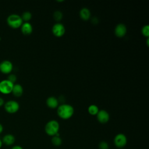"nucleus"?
Segmentation results:
<instances>
[{
  "label": "nucleus",
  "instance_id": "obj_22",
  "mask_svg": "<svg viewBox=\"0 0 149 149\" xmlns=\"http://www.w3.org/2000/svg\"><path fill=\"white\" fill-rule=\"evenodd\" d=\"M16 79H17V77L16 76L15 74H10L8 76V80L9 81H10V82H12V83H15V81H16Z\"/></svg>",
  "mask_w": 149,
  "mask_h": 149
},
{
  "label": "nucleus",
  "instance_id": "obj_28",
  "mask_svg": "<svg viewBox=\"0 0 149 149\" xmlns=\"http://www.w3.org/2000/svg\"><path fill=\"white\" fill-rule=\"evenodd\" d=\"M148 41H149V40H148V38H147V46H148V45H149Z\"/></svg>",
  "mask_w": 149,
  "mask_h": 149
},
{
  "label": "nucleus",
  "instance_id": "obj_13",
  "mask_svg": "<svg viewBox=\"0 0 149 149\" xmlns=\"http://www.w3.org/2000/svg\"><path fill=\"white\" fill-rule=\"evenodd\" d=\"M23 92V88L22 86L19 84H14L12 93L16 97H20Z\"/></svg>",
  "mask_w": 149,
  "mask_h": 149
},
{
  "label": "nucleus",
  "instance_id": "obj_9",
  "mask_svg": "<svg viewBox=\"0 0 149 149\" xmlns=\"http://www.w3.org/2000/svg\"><path fill=\"white\" fill-rule=\"evenodd\" d=\"M98 121L102 124L106 123L109 119V115L105 110H100L97 114Z\"/></svg>",
  "mask_w": 149,
  "mask_h": 149
},
{
  "label": "nucleus",
  "instance_id": "obj_16",
  "mask_svg": "<svg viewBox=\"0 0 149 149\" xmlns=\"http://www.w3.org/2000/svg\"><path fill=\"white\" fill-rule=\"evenodd\" d=\"M51 143L54 146L58 147L62 144V140L60 137V136H52V137L51 139Z\"/></svg>",
  "mask_w": 149,
  "mask_h": 149
},
{
  "label": "nucleus",
  "instance_id": "obj_8",
  "mask_svg": "<svg viewBox=\"0 0 149 149\" xmlns=\"http://www.w3.org/2000/svg\"><path fill=\"white\" fill-rule=\"evenodd\" d=\"M52 31L55 36L60 37L65 34V28L62 24L58 23L53 26L52 28Z\"/></svg>",
  "mask_w": 149,
  "mask_h": 149
},
{
  "label": "nucleus",
  "instance_id": "obj_14",
  "mask_svg": "<svg viewBox=\"0 0 149 149\" xmlns=\"http://www.w3.org/2000/svg\"><path fill=\"white\" fill-rule=\"evenodd\" d=\"M47 105L50 108L54 109L56 108L58 105V101L54 97H49L47 98L46 101Z\"/></svg>",
  "mask_w": 149,
  "mask_h": 149
},
{
  "label": "nucleus",
  "instance_id": "obj_18",
  "mask_svg": "<svg viewBox=\"0 0 149 149\" xmlns=\"http://www.w3.org/2000/svg\"><path fill=\"white\" fill-rule=\"evenodd\" d=\"M31 13L30 12H24L23 13L21 17L23 20V21H25L26 22H27L29 20H30L31 18Z\"/></svg>",
  "mask_w": 149,
  "mask_h": 149
},
{
  "label": "nucleus",
  "instance_id": "obj_10",
  "mask_svg": "<svg viewBox=\"0 0 149 149\" xmlns=\"http://www.w3.org/2000/svg\"><path fill=\"white\" fill-rule=\"evenodd\" d=\"M126 27L122 23L118 24L115 29V34L118 37H122L125 36L126 33Z\"/></svg>",
  "mask_w": 149,
  "mask_h": 149
},
{
  "label": "nucleus",
  "instance_id": "obj_20",
  "mask_svg": "<svg viewBox=\"0 0 149 149\" xmlns=\"http://www.w3.org/2000/svg\"><path fill=\"white\" fill-rule=\"evenodd\" d=\"M54 18L56 21H60L62 18V13L60 11H56L54 13Z\"/></svg>",
  "mask_w": 149,
  "mask_h": 149
},
{
  "label": "nucleus",
  "instance_id": "obj_27",
  "mask_svg": "<svg viewBox=\"0 0 149 149\" xmlns=\"http://www.w3.org/2000/svg\"><path fill=\"white\" fill-rule=\"evenodd\" d=\"M2 145H3V143H2V140L0 139V149L2 148Z\"/></svg>",
  "mask_w": 149,
  "mask_h": 149
},
{
  "label": "nucleus",
  "instance_id": "obj_5",
  "mask_svg": "<svg viewBox=\"0 0 149 149\" xmlns=\"http://www.w3.org/2000/svg\"><path fill=\"white\" fill-rule=\"evenodd\" d=\"M4 108L8 113H15L18 111L19 109V104L15 100H9L5 103Z\"/></svg>",
  "mask_w": 149,
  "mask_h": 149
},
{
  "label": "nucleus",
  "instance_id": "obj_25",
  "mask_svg": "<svg viewBox=\"0 0 149 149\" xmlns=\"http://www.w3.org/2000/svg\"><path fill=\"white\" fill-rule=\"evenodd\" d=\"M92 22H93V23H95V24H97V23H98V19H97V18H94V19H93V20H92Z\"/></svg>",
  "mask_w": 149,
  "mask_h": 149
},
{
  "label": "nucleus",
  "instance_id": "obj_11",
  "mask_svg": "<svg viewBox=\"0 0 149 149\" xmlns=\"http://www.w3.org/2000/svg\"><path fill=\"white\" fill-rule=\"evenodd\" d=\"M2 143L7 146H12L15 142V137L12 134H5L2 139Z\"/></svg>",
  "mask_w": 149,
  "mask_h": 149
},
{
  "label": "nucleus",
  "instance_id": "obj_15",
  "mask_svg": "<svg viewBox=\"0 0 149 149\" xmlns=\"http://www.w3.org/2000/svg\"><path fill=\"white\" fill-rule=\"evenodd\" d=\"M91 16L90 11L86 8H82L80 11V16L83 20H87L90 19Z\"/></svg>",
  "mask_w": 149,
  "mask_h": 149
},
{
  "label": "nucleus",
  "instance_id": "obj_4",
  "mask_svg": "<svg viewBox=\"0 0 149 149\" xmlns=\"http://www.w3.org/2000/svg\"><path fill=\"white\" fill-rule=\"evenodd\" d=\"M14 84L8 79L2 80L0 81V93L3 94H9L12 93Z\"/></svg>",
  "mask_w": 149,
  "mask_h": 149
},
{
  "label": "nucleus",
  "instance_id": "obj_2",
  "mask_svg": "<svg viewBox=\"0 0 149 149\" xmlns=\"http://www.w3.org/2000/svg\"><path fill=\"white\" fill-rule=\"evenodd\" d=\"M45 132L47 134L50 136H54L59 133V124L55 120H51L48 122L45 126Z\"/></svg>",
  "mask_w": 149,
  "mask_h": 149
},
{
  "label": "nucleus",
  "instance_id": "obj_17",
  "mask_svg": "<svg viewBox=\"0 0 149 149\" xmlns=\"http://www.w3.org/2000/svg\"><path fill=\"white\" fill-rule=\"evenodd\" d=\"M98 111V108L95 105H91L88 108V112L91 115H97Z\"/></svg>",
  "mask_w": 149,
  "mask_h": 149
},
{
  "label": "nucleus",
  "instance_id": "obj_26",
  "mask_svg": "<svg viewBox=\"0 0 149 149\" xmlns=\"http://www.w3.org/2000/svg\"><path fill=\"white\" fill-rule=\"evenodd\" d=\"M3 130V127L1 123H0V134L2 133Z\"/></svg>",
  "mask_w": 149,
  "mask_h": 149
},
{
  "label": "nucleus",
  "instance_id": "obj_6",
  "mask_svg": "<svg viewBox=\"0 0 149 149\" xmlns=\"http://www.w3.org/2000/svg\"><path fill=\"white\" fill-rule=\"evenodd\" d=\"M113 143L115 146L119 148H123L126 146L127 143V139L126 136L123 133H119L116 134L113 139Z\"/></svg>",
  "mask_w": 149,
  "mask_h": 149
},
{
  "label": "nucleus",
  "instance_id": "obj_21",
  "mask_svg": "<svg viewBox=\"0 0 149 149\" xmlns=\"http://www.w3.org/2000/svg\"><path fill=\"white\" fill-rule=\"evenodd\" d=\"M99 149H109V144L105 141H101L98 144Z\"/></svg>",
  "mask_w": 149,
  "mask_h": 149
},
{
  "label": "nucleus",
  "instance_id": "obj_23",
  "mask_svg": "<svg viewBox=\"0 0 149 149\" xmlns=\"http://www.w3.org/2000/svg\"><path fill=\"white\" fill-rule=\"evenodd\" d=\"M11 149H23V147L19 145H15V146H13Z\"/></svg>",
  "mask_w": 149,
  "mask_h": 149
},
{
  "label": "nucleus",
  "instance_id": "obj_19",
  "mask_svg": "<svg viewBox=\"0 0 149 149\" xmlns=\"http://www.w3.org/2000/svg\"><path fill=\"white\" fill-rule=\"evenodd\" d=\"M141 33L144 36L146 37H148L149 36V26L148 25H146L143 27L141 29Z\"/></svg>",
  "mask_w": 149,
  "mask_h": 149
},
{
  "label": "nucleus",
  "instance_id": "obj_3",
  "mask_svg": "<svg viewBox=\"0 0 149 149\" xmlns=\"http://www.w3.org/2000/svg\"><path fill=\"white\" fill-rule=\"evenodd\" d=\"M8 24L13 29H17L23 24V20L20 16L17 14L10 15L6 19Z\"/></svg>",
  "mask_w": 149,
  "mask_h": 149
},
{
  "label": "nucleus",
  "instance_id": "obj_24",
  "mask_svg": "<svg viewBox=\"0 0 149 149\" xmlns=\"http://www.w3.org/2000/svg\"><path fill=\"white\" fill-rule=\"evenodd\" d=\"M4 100H3V99L2 98H1V97H0V107H1V106H2L3 104H4Z\"/></svg>",
  "mask_w": 149,
  "mask_h": 149
},
{
  "label": "nucleus",
  "instance_id": "obj_7",
  "mask_svg": "<svg viewBox=\"0 0 149 149\" xmlns=\"http://www.w3.org/2000/svg\"><path fill=\"white\" fill-rule=\"evenodd\" d=\"M13 69L12 63L8 60H5L0 63V71L4 74L10 73Z\"/></svg>",
  "mask_w": 149,
  "mask_h": 149
},
{
  "label": "nucleus",
  "instance_id": "obj_12",
  "mask_svg": "<svg viewBox=\"0 0 149 149\" xmlns=\"http://www.w3.org/2000/svg\"><path fill=\"white\" fill-rule=\"evenodd\" d=\"M21 31L24 35H29L33 31V27L29 22H24L21 26Z\"/></svg>",
  "mask_w": 149,
  "mask_h": 149
},
{
  "label": "nucleus",
  "instance_id": "obj_1",
  "mask_svg": "<svg viewBox=\"0 0 149 149\" xmlns=\"http://www.w3.org/2000/svg\"><path fill=\"white\" fill-rule=\"evenodd\" d=\"M57 113L61 119H68L73 115L74 109L73 107L69 104H62L58 107Z\"/></svg>",
  "mask_w": 149,
  "mask_h": 149
}]
</instances>
